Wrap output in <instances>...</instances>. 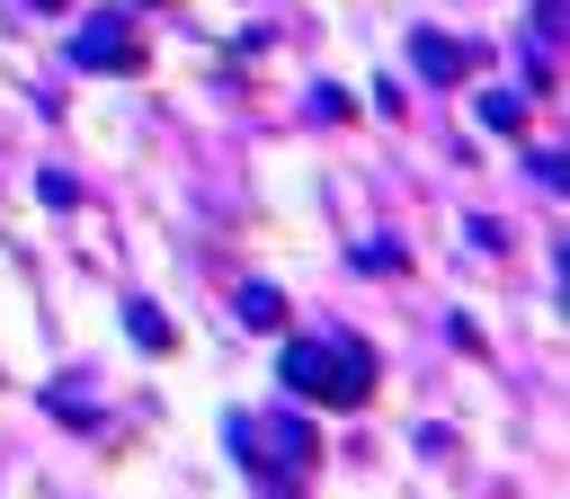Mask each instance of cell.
I'll return each instance as SVG.
<instances>
[{
  "label": "cell",
  "mask_w": 570,
  "mask_h": 499,
  "mask_svg": "<svg viewBox=\"0 0 570 499\" xmlns=\"http://www.w3.org/2000/svg\"><path fill=\"white\" fill-rule=\"evenodd\" d=\"M232 312H240V330H285V294H276V285H258V276L232 294Z\"/></svg>",
  "instance_id": "5"
},
{
  "label": "cell",
  "mask_w": 570,
  "mask_h": 499,
  "mask_svg": "<svg viewBox=\"0 0 570 499\" xmlns=\"http://www.w3.org/2000/svg\"><path fill=\"white\" fill-rule=\"evenodd\" d=\"M481 125L490 134H525V89H481Z\"/></svg>",
  "instance_id": "7"
},
{
  "label": "cell",
  "mask_w": 570,
  "mask_h": 499,
  "mask_svg": "<svg viewBox=\"0 0 570 499\" xmlns=\"http://www.w3.org/2000/svg\"><path fill=\"white\" fill-rule=\"evenodd\" d=\"M356 267H365V276H401V241H365Z\"/></svg>",
  "instance_id": "8"
},
{
  "label": "cell",
  "mask_w": 570,
  "mask_h": 499,
  "mask_svg": "<svg viewBox=\"0 0 570 499\" xmlns=\"http://www.w3.org/2000/svg\"><path fill=\"white\" fill-rule=\"evenodd\" d=\"M27 9H71V0H27Z\"/></svg>",
  "instance_id": "11"
},
{
  "label": "cell",
  "mask_w": 570,
  "mask_h": 499,
  "mask_svg": "<svg viewBox=\"0 0 570 499\" xmlns=\"http://www.w3.org/2000/svg\"><path fill=\"white\" fill-rule=\"evenodd\" d=\"M125 339H134V348H178V330H169V321H160V303H142V294L125 303Z\"/></svg>",
  "instance_id": "6"
},
{
  "label": "cell",
  "mask_w": 570,
  "mask_h": 499,
  "mask_svg": "<svg viewBox=\"0 0 570 499\" xmlns=\"http://www.w3.org/2000/svg\"><path fill=\"white\" fill-rule=\"evenodd\" d=\"M223 437H232V454L249 463V481L267 499H294L303 472L321 463V437H312L303 410H240V419H223Z\"/></svg>",
  "instance_id": "1"
},
{
  "label": "cell",
  "mask_w": 570,
  "mask_h": 499,
  "mask_svg": "<svg viewBox=\"0 0 570 499\" xmlns=\"http://www.w3.org/2000/svg\"><path fill=\"white\" fill-rule=\"evenodd\" d=\"M534 187H552V196L570 187V169H561V151H534Z\"/></svg>",
  "instance_id": "9"
},
{
  "label": "cell",
  "mask_w": 570,
  "mask_h": 499,
  "mask_svg": "<svg viewBox=\"0 0 570 499\" xmlns=\"http://www.w3.org/2000/svg\"><path fill=\"white\" fill-rule=\"evenodd\" d=\"M276 374H285V392L330 401V410L374 401V348H365L356 330H338V339H294V348L276 356Z\"/></svg>",
  "instance_id": "2"
},
{
  "label": "cell",
  "mask_w": 570,
  "mask_h": 499,
  "mask_svg": "<svg viewBox=\"0 0 570 499\" xmlns=\"http://www.w3.org/2000/svg\"><path fill=\"white\" fill-rule=\"evenodd\" d=\"M36 187H45V205H80V187H71V169H45Z\"/></svg>",
  "instance_id": "10"
},
{
  "label": "cell",
  "mask_w": 570,
  "mask_h": 499,
  "mask_svg": "<svg viewBox=\"0 0 570 499\" xmlns=\"http://www.w3.org/2000/svg\"><path fill=\"white\" fill-rule=\"evenodd\" d=\"M71 62H80V71H142V36H134V18H125V9H89L80 36H71Z\"/></svg>",
  "instance_id": "3"
},
{
  "label": "cell",
  "mask_w": 570,
  "mask_h": 499,
  "mask_svg": "<svg viewBox=\"0 0 570 499\" xmlns=\"http://www.w3.org/2000/svg\"><path fill=\"white\" fill-rule=\"evenodd\" d=\"M410 62H419L428 80H463V71H472V53H463V45H445L436 27H419V36H410Z\"/></svg>",
  "instance_id": "4"
}]
</instances>
